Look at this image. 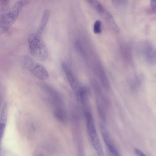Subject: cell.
<instances>
[{
	"label": "cell",
	"mask_w": 156,
	"mask_h": 156,
	"mask_svg": "<svg viewBox=\"0 0 156 156\" xmlns=\"http://www.w3.org/2000/svg\"><path fill=\"white\" fill-rule=\"evenodd\" d=\"M37 33H32L28 38V43L30 52L36 60L41 62L45 61L48 55L46 46L41 37Z\"/></svg>",
	"instance_id": "cell-1"
},
{
	"label": "cell",
	"mask_w": 156,
	"mask_h": 156,
	"mask_svg": "<svg viewBox=\"0 0 156 156\" xmlns=\"http://www.w3.org/2000/svg\"><path fill=\"white\" fill-rule=\"evenodd\" d=\"M25 1L19 0L15 3L5 14L1 16L0 34L7 31L17 19L24 5Z\"/></svg>",
	"instance_id": "cell-2"
},
{
	"label": "cell",
	"mask_w": 156,
	"mask_h": 156,
	"mask_svg": "<svg viewBox=\"0 0 156 156\" xmlns=\"http://www.w3.org/2000/svg\"><path fill=\"white\" fill-rule=\"evenodd\" d=\"M23 67L34 76L41 80H46L49 77L48 73L41 64L28 55L23 56L22 59Z\"/></svg>",
	"instance_id": "cell-3"
},
{
	"label": "cell",
	"mask_w": 156,
	"mask_h": 156,
	"mask_svg": "<svg viewBox=\"0 0 156 156\" xmlns=\"http://www.w3.org/2000/svg\"><path fill=\"white\" fill-rule=\"evenodd\" d=\"M62 67L70 87L77 96L82 87L80 85L79 80L76 76L66 62H64L62 63Z\"/></svg>",
	"instance_id": "cell-4"
},
{
	"label": "cell",
	"mask_w": 156,
	"mask_h": 156,
	"mask_svg": "<svg viewBox=\"0 0 156 156\" xmlns=\"http://www.w3.org/2000/svg\"><path fill=\"white\" fill-rule=\"evenodd\" d=\"M143 52L145 58L150 64H156V49L150 43L146 42L144 44Z\"/></svg>",
	"instance_id": "cell-5"
},
{
	"label": "cell",
	"mask_w": 156,
	"mask_h": 156,
	"mask_svg": "<svg viewBox=\"0 0 156 156\" xmlns=\"http://www.w3.org/2000/svg\"><path fill=\"white\" fill-rule=\"evenodd\" d=\"M101 126L103 139L109 153L116 155H120L118 150L113 144L110 135L106 130L104 125L101 124Z\"/></svg>",
	"instance_id": "cell-6"
},
{
	"label": "cell",
	"mask_w": 156,
	"mask_h": 156,
	"mask_svg": "<svg viewBox=\"0 0 156 156\" xmlns=\"http://www.w3.org/2000/svg\"><path fill=\"white\" fill-rule=\"evenodd\" d=\"M43 88L49 95L53 105L64 104L62 99L58 92L53 88L47 85H45Z\"/></svg>",
	"instance_id": "cell-7"
},
{
	"label": "cell",
	"mask_w": 156,
	"mask_h": 156,
	"mask_svg": "<svg viewBox=\"0 0 156 156\" xmlns=\"http://www.w3.org/2000/svg\"><path fill=\"white\" fill-rule=\"evenodd\" d=\"M7 118V105L6 102L4 103L2 109L1 115L0 129L2 136L5 130Z\"/></svg>",
	"instance_id": "cell-8"
},
{
	"label": "cell",
	"mask_w": 156,
	"mask_h": 156,
	"mask_svg": "<svg viewBox=\"0 0 156 156\" xmlns=\"http://www.w3.org/2000/svg\"><path fill=\"white\" fill-rule=\"evenodd\" d=\"M49 15V10L48 9H46L43 13L39 26L37 29V33L40 35L42 33L48 23Z\"/></svg>",
	"instance_id": "cell-9"
},
{
	"label": "cell",
	"mask_w": 156,
	"mask_h": 156,
	"mask_svg": "<svg viewBox=\"0 0 156 156\" xmlns=\"http://www.w3.org/2000/svg\"><path fill=\"white\" fill-rule=\"evenodd\" d=\"M9 0H0V9L1 15H2L6 12L8 10V8L9 4Z\"/></svg>",
	"instance_id": "cell-10"
},
{
	"label": "cell",
	"mask_w": 156,
	"mask_h": 156,
	"mask_svg": "<svg viewBox=\"0 0 156 156\" xmlns=\"http://www.w3.org/2000/svg\"><path fill=\"white\" fill-rule=\"evenodd\" d=\"M101 23L98 20H96L94 24L93 31L96 34H99L101 32Z\"/></svg>",
	"instance_id": "cell-11"
},
{
	"label": "cell",
	"mask_w": 156,
	"mask_h": 156,
	"mask_svg": "<svg viewBox=\"0 0 156 156\" xmlns=\"http://www.w3.org/2000/svg\"><path fill=\"white\" fill-rule=\"evenodd\" d=\"M150 7L153 12L156 14V0H151L150 2Z\"/></svg>",
	"instance_id": "cell-12"
},
{
	"label": "cell",
	"mask_w": 156,
	"mask_h": 156,
	"mask_svg": "<svg viewBox=\"0 0 156 156\" xmlns=\"http://www.w3.org/2000/svg\"><path fill=\"white\" fill-rule=\"evenodd\" d=\"M134 151L136 154L137 156H147L140 150L136 148L134 150Z\"/></svg>",
	"instance_id": "cell-13"
},
{
	"label": "cell",
	"mask_w": 156,
	"mask_h": 156,
	"mask_svg": "<svg viewBox=\"0 0 156 156\" xmlns=\"http://www.w3.org/2000/svg\"><path fill=\"white\" fill-rule=\"evenodd\" d=\"M109 156H120V155H116L111 154H109Z\"/></svg>",
	"instance_id": "cell-14"
},
{
	"label": "cell",
	"mask_w": 156,
	"mask_h": 156,
	"mask_svg": "<svg viewBox=\"0 0 156 156\" xmlns=\"http://www.w3.org/2000/svg\"><path fill=\"white\" fill-rule=\"evenodd\" d=\"M40 156H43V155H41Z\"/></svg>",
	"instance_id": "cell-15"
}]
</instances>
